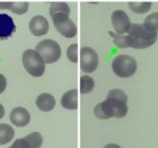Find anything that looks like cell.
I'll use <instances>...</instances> for the list:
<instances>
[{"label":"cell","mask_w":158,"mask_h":148,"mask_svg":"<svg viewBox=\"0 0 158 148\" xmlns=\"http://www.w3.org/2000/svg\"><path fill=\"white\" fill-rule=\"evenodd\" d=\"M128 96L121 89H112L103 102H100L94 108V114L100 120L110 118L121 119L128 114Z\"/></svg>","instance_id":"cell-1"},{"label":"cell","mask_w":158,"mask_h":148,"mask_svg":"<svg viewBox=\"0 0 158 148\" xmlns=\"http://www.w3.org/2000/svg\"><path fill=\"white\" fill-rule=\"evenodd\" d=\"M128 38L130 42V47L142 50V48L150 47L156 42L157 32H150L142 24L134 23L131 24L130 30L128 32Z\"/></svg>","instance_id":"cell-2"},{"label":"cell","mask_w":158,"mask_h":148,"mask_svg":"<svg viewBox=\"0 0 158 148\" xmlns=\"http://www.w3.org/2000/svg\"><path fill=\"white\" fill-rule=\"evenodd\" d=\"M22 63L25 70L33 77H41L45 70L44 61L34 50H24L22 55Z\"/></svg>","instance_id":"cell-3"},{"label":"cell","mask_w":158,"mask_h":148,"mask_svg":"<svg viewBox=\"0 0 158 148\" xmlns=\"http://www.w3.org/2000/svg\"><path fill=\"white\" fill-rule=\"evenodd\" d=\"M112 68L116 76L120 78L132 77L137 70V62L129 55H118L112 62Z\"/></svg>","instance_id":"cell-4"},{"label":"cell","mask_w":158,"mask_h":148,"mask_svg":"<svg viewBox=\"0 0 158 148\" xmlns=\"http://www.w3.org/2000/svg\"><path fill=\"white\" fill-rule=\"evenodd\" d=\"M36 52L41 56L44 63L52 64L61 57V47L52 39H44L36 45Z\"/></svg>","instance_id":"cell-5"},{"label":"cell","mask_w":158,"mask_h":148,"mask_svg":"<svg viewBox=\"0 0 158 148\" xmlns=\"http://www.w3.org/2000/svg\"><path fill=\"white\" fill-rule=\"evenodd\" d=\"M56 30L65 38H73L77 35V26L70 16L65 14H57L52 17Z\"/></svg>","instance_id":"cell-6"},{"label":"cell","mask_w":158,"mask_h":148,"mask_svg":"<svg viewBox=\"0 0 158 148\" xmlns=\"http://www.w3.org/2000/svg\"><path fill=\"white\" fill-rule=\"evenodd\" d=\"M98 55L95 50L85 46L80 50V68L88 74L94 73L98 66Z\"/></svg>","instance_id":"cell-7"},{"label":"cell","mask_w":158,"mask_h":148,"mask_svg":"<svg viewBox=\"0 0 158 148\" xmlns=\"http://www.w3.org/2000/svg\"><path fill=\"white\" fill-rule=\"evenodd\" d=\"M111 21L114 30H116V34L119 35H123L128 33L132 24L127 13L122 10H116L112 13Z\"/></svg>","instance_id":"cell-8"},{"label":"cell","mask_w":158,"mask_h":148,"mask_svg":"<svg viewBox=\"0 0 158 148\" xmlns=\"http://www.w3.org/2000/svg\"><path fill=\"white\" fill-rule=\"evenodd\" d=\"M30 30L34 36H37V37H40V36L45 35L48 32H49L50 25H49V21L47 20V18L43 16H35L31 19L30 24H29Z\"/></svg>","instance_id":"cell-9"},{"label":"cell","mask_w":158,"mask_h":148,"mask_svg":"<svg viewBox=\"0 0 158 148\" xmlns=\"http://www.w3.org/2000/svg\"><path fill=\"white\" fill-rule=\"evenodd\" d=\"M15 26L13 18L7 14H0V40H6L15 33Z\"/></svg>","instance_id":"cell-10"},{"label":"cell","mask_w":158,"mask_h":148,"mask_svg":"<svg viewBox=\"0 0 158 148\" xmlns=\"http://www.w3.org/2000/svg\"><path fill=\"white\" fill-rule=\"evenodd\" d=\"M10 120L15 126L17 127H24L30 123L31 114L29 111L23 107H16L11 111Z\"/></svg>","instance_id":"cell-11"},{"label":"cell","mask_w":158,"mask_h":148,"mask_svg":"<svg viewBox=\"0 0 158 148\" xmlns=\"http://www.w3.org/2000/svg\"><path fill=\"white\" fill-rule=\"evenodd\" d=\"M61 106L69 110H75L78 108V91L77 89H71L63 94L61 98Z\"/></svg>","instance_id":"cell-12"},{"label":"cell","mask_w":158,"mask_h":148,"mask_svg":"<svg viewBox=\"0 0 158 148\" xmlns=\"http://www.w3.org/2000/svg\"><path fill=\"white\" fill-rule=\"evenodd\" d=\"M36 105L41 111L48 113V111H51L54 109V107L56 105V100L54 97H53V95L44 93L37 97Z\"/></svg>","instance_id":"cell-13"},{"label":"cell","mask_w":158,"mask_h":148,"mask_svg":"<svg viewBox=\"0 0 158 148\" xmlns=\"http://www.w3.org/2000/svg\"><path fill=\"white\" fill-rule=\"evenodd\" d=\"M15 130L9 124H0V145H6L14 139Z\"/></svg>","instance_id":"cell-14"},{"label":"cell","mask_w":158,"mask_h":148,"mask_svg":"<svg viewBox=\"0 0 158 148\" xmlns=\"http://www.w3.org/2000/svg\"><path fill=\"white\" fill-rule=\"evenodd\" d=\"M71 9L68 3L65 2H53L50 6V15L51 17L55 16L57 14H65L70 16Z\"/></svg>","instance_id":"cell-15"},{"label":"cell","mask_w":158,"mask_h":148,"mask_svg":"<svg viewBox=\"0 0 158 148\" xmlns=\"http://www.w3.org/2000/svg\"><path fill=\"white\" fill-rule=\"evenodd\" d=\"M143 26L150 32H158V12L147 16L143 22Z\"/></svg>","instance_id":"cell-16"},{"label":"cell","mask_w":158,"mask_h":148,"mask_svg":"<svg viewBox=\"0 0 158 148\" xmlns=\"http://www.w3.org/2000/svg\"><path fill=\"white\" fill-rule=\"evenodd\" d=\"M152 6V3L150 1L147 2H129V7L131 11H133L136 14H144L150 11Z\"/></svg>","instance_id":"cell-17"},{"label":"cell","mask_w":158,"mask_h":148,"mask_svg":"<svg viewBox=\"0 0 158 148\" xmlns=\"http://www.w3.org/2000/svg\"><path fill=\"white\" fill-rule=\"evenodd\" d=\"M94 85H95L94 79L90 76H82L80 78V93L82 95L91 93L94 88Z\"/></svg>","instance_id":"cell-18"},{"label":"cell","mask_w":158,"mask_h":148,"mask_svg":"<svg viewBox=\"0 0 158 148\" xmlns=\"http://www.w3.org/2000/svg\"><path fill=\"white\" fill-rule=\"evenodd\" d=\"M110 36L113 38V42L118 48H127L130 47V42H129V38L128 36L124 35H119L113 32H109Z\"/></svg>","instance_id":"cell-19"},{"label":"cell","mask_w":158,"mask_h":148,"mask_svg":"<svg viewBox=\"0 0 158 148\" xmlns=\"http://www.w3.org/2000/svg\"><path fill=\"white\" fill-rule=\"evenodd\" d=\"M29 10V2H13V6L10 10L17 15H23Z\"/></svg>","instance_id":"cell-20"},{"label":"cell","mask_w":158,"mask_h":148,"mask_svg":"<svg viewBox=\"0 0 158 148\" xmlns=\"http://www.w3.org/2000/svg\"><path fill=\"white\" fill-rule=\"evenodd\" d=\"M67 56L69 60L73 63L78 62V44L77 43H73L69 46L67 50Z\"/></svg>","instance_id":"cell-21"},{"label":"cell","mask_w":158,"mask_h":148,"mask_svg":"<svg viewBox=\"0 0 158 148\" xmlns=\"http://www.w3.org/2000/svg\"><path fill=\"white\" fill-rule=\"evenodd\" d=\"M11 148H31L30 142L27 141V138H23V139H18L16 140L14 143H13L12 146H10Z\"/></svg>","instance_id":"cell-22"},{"label":"cell","mask_w":158,"mask_h":148,"mask_svg":"<svg viewBox=\"0 0 158 148\" xmlns=\"http://www.w3.org/2000/svg\"><path fill=\"white\" fill-rule=\"evenodd\" d=\"M6 78L0 74V94H2L6 88Z\"/></svg>","instance_id":"cell-23"},{"label":"cell","mask_w":158,"mask_h":148,"mask_svg":"<svg viewBox=\"0 0 158 148\" xmlns=\"http://www.w3.org/2000/svg\"><path fill=\"white\" fill-rule=\"evenodd\" d=\"M13 2H0V10H11Z\"/></svg>","instance_id":"cell-24"},{"label":"cell","mask_w":158,"mask_h":148,"mask_svg":"<svg viewBox=\"0 0 158 148\" xmlns=\"http://www.w3.org/2000/svg\"><path fill=\"white\" fill-rule=\"evenodd\" d=\"M103 148H121V147L117 144H108V145H106Z\"/></svg>","instance_id":"cell-25"},{"label":"cell","mask_w":158,"mask_h":148,"mask_svg":"<svg viewBox=\"0 0 158 148\" xmlns=\"http://www.w3.org/2000/svg\"><path fill=\"white\" fill-rule=\"evenodd\" d=\"M4 113H6V111H4V107L0 104V119H2L4 117Z\"/></svg>","instance_id":"cell-26"},{"label":"cell","mask_w":158,"mask_h":148,"mask_svg":"<svg viewBox=\"0 0 158 148\" xmlns=\"http://www.w3.org/2000/svg\"><path fill=\"white\" fill-rule=\"evenodd\" d=\"M7 148H11V147H7Z\"/></svg>","instance_id":"cell-27"}]
</instances>
